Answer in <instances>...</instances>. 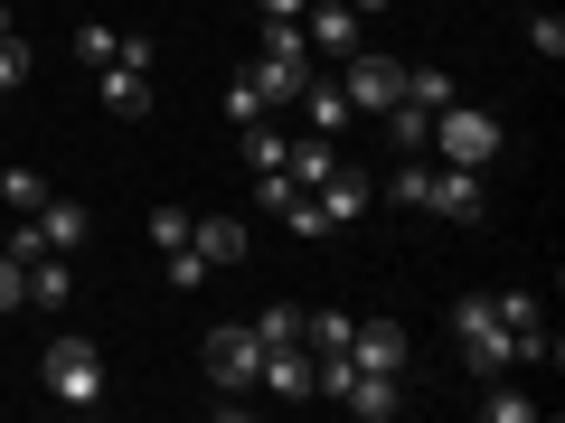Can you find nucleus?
<instances>
[{"label":"nucleus","mask_w":565,"mask_h":423,"mask_svg":"<svg viewBox=\"0 0 565 423\" xmlns=\"http://www.w3.org/2000/svg\"><path fill=\"white\" fill-rule=\"evenodd\" d=\"M452 348L471 358V377H509V329H500V311H490V292H471V302L452 311Z\"/></svg>","instance_id":"4"},{"label":"nucleus","mask_w":565,"mask_h":423,"mask_svg":"<svg viewBox=\"0 0 565 423\" xmlns=\"http://www.w3.org/2000/svg\"><path fill=\"white\" fill-rule=\"evenodd\" d=\"M396 104H415V113H444V104H452V76H444V66H405V95Z\"/></svg>","instance_id":"19"},{"label":"nucleus","mask_w":565,"mask_h":423,"mask_svg":"<svg viewBox=\"0 0 565 423\" xmlns=\"http://www.w3.org/2000/svg\"><path fill=\"white\" fill-rule=\"evenodd\" d=\"M481 414H490V423H537V395H527V386H500V377H490Z\"/></svg>","instance_id":"22"},{"label":"nucleus","mask_w":565,"mask_h":423,"mask_svg":"<svg viewBox=\"0 0 565 423\" xmlns=\"http://www.w3.org/2000/svg\"><path fill=\"white\" fill-rule=\"evenodd\" d=\"M29 226L47 236V254H76V245H85V226H95V217H85V198H57V188H47V198H39V217H29Z\"/></svg>","instance_id":"13"},{"label":"nucleus","mask_w":565,"mask_h":423,"mask_svg":"<svg viewBox=\"0 0 565 423\" xmlns=\"http://www.w3.org/2000/svg\"><path fill=\"white\" fill-rule=\"evenodd\" d=\"M189 245L207 254V273H226V263H245V226H236V217H189Z\"/></svg>","instance_id":"15"},{"label":"nucleus","mask_w":565,"mask_h":423,"mask_svg":"<svg viewBox=\"0 0 565 423\" xmlns=\"http://www.w3.org/2000/svg\"><path fill=\"white\" fill-rule=\"evenodd\" d=\"M151 245H161V254L189 245V207H151Z\"/></svg>","instance_id":"32"},{"label":"nucleus","mask_w":565,"mask_h":423,"mask_svg":"<svg viewBox=\"0 0 565 423\" xmlns=\"http://www.w3.org/2000/svg\"><path fill=\"white\" fill-rule=\"evenodd\" d=\"M424 217H444V226H481V170L434 161V180H424Z\"/></svg>","instance_id":"8"},{"label":"nucleus","mask_w":565,"mask_h":423,"mask_svg":"<svg viewBox=\"0 0 565 423\" xmlns=\"http://www.w3.org/2000/svg\"><path fill=\"white\" fill-rule=\"evenodd\" d=\"M264 113H274V104H264V95H255V85H245V76L226 85V122H236V132H245V122H264Z\"/></svg>","instance_id":"30"},{"label":"nucleus","mask_w":565,"mask_h":423,"mask_svg":"<svg viewBox=\"0 0 565 423\" xmlns=\"http://www.w3.org/2000/svg\"><path fill=\"white\" fill-rule=\"evenodd\" d=\"M340 95H349V113H386V104L405 95V66L386 57V47H349L340 57Z\"/></svg>","instance_id":"5"},{"label":"nucleus","mask_w":565,"mask_h":423,"mask_svg":"<svg viewBox=\"0 0 565 423\" xmlns=\"http://www.w3.org/2000/svg\"><path fill=\"white\" fill-rule=\"evenodd\" d=\"M302 39H311V57H349V47H367V20L349 0H302Z\"/></svg>","instance_id":"9"},{"label":"nucleus","mask_w":565,"mask_h":423,"mask_svg":"<svg viewBox=\"0 0 565 423\" xmlns=\"http://www.w3.org/2000/svg\"><path fill=\"white\" fill-rule=\"evenodd\" d=\"M264 395H311V348H264Z\"/></svg>","instance_id":"16"},{"label":"nucleus","mask_w":565,"mask_h":423,"mask_svg":"<svg viewBox=\"0 0 565 423\" xmlns=\"http://www.w3.org/2000/svg\"><path fill=\"white\" fill-rule=\"evenodd\" d=\"M255 198H264V207H274V217H282V207L302 198V188H292V170H255Z\"/></svg>","instance_id":"31"},{"label":"nucleus","mask_w":565,"mask_h":423,"mask_svg":"<svg viewBox=\"0 0 565 423\" xmlns=\"http://www.w3.org/2000/svg\"><path fill=\"white\" fill-rule=\"evenodd\" d=\"M95 95H104V113H151V39H122V57L114 66H95Z\"/></svg>","instance_id":"6"},{"label":"nucleus","mask_w":565,"mask_h":423,"mask_svg":"<svg viewBox=\"0 0 565 423\" xmlns=\"http://www.w3.org/2000/svg\"><path fill=\"white\" fill-rule=\"evenodd\" d=\"M311 76H321V57H311L302 20H264V47H255V66H245V85H255L264 104H292Z\"/></svg>","instance_id":"1"},{"label":"nucleus","mask_w":565,"mask_h":423,"mask_svg":"<svg viewBox=\"0 0 565 423\" xmlns=\"http://www.w3.org/2000/svg\"><path fill=\"white\" fill-rule=\"evenodd\" d=\"M20 311V263H10V245H0V321Z\"/></svg>","instance_id":"33"},{"label":"nucleus","mask_w":565,"mask_h":423,"mask_svg":"<svg viewBox=\"0 0 565 423\" xmlns=\"http://www.w3.org/2000/svg\"><path fill=\"white\" fill-rule=\"evenodd\" d=\"M500 141H509L500 113H481V104H462V95L434 113V161H452V170H490V161H500Z\"/></svg>","instance_id":"2"},{"label":"nucleus","mask_w":565,"mask_h":423,"mask_svg":"<svg viewBox=\"0 0 565 423\" xmlns=\"http://www.w3.org/2000/svg\"><path fill=\"white\" fill-rule=\"evenodd\" d=\"M311 207H321V226H359L367 217V207H377V180H367V170H330V180L321 188H311Z\"/></svg>","instance_id":"10"},{"label":"nucleus","mask_w":565,"mask_h":423,"mask_svg":"<svg viewBox=\"0 0 565 423\" xmlns=\"http://www.w3.org/2000/svg\"><path fill=\"white\" fill-rule=\"evenodd\" d=\"M386 141H396V151H434V113H415V104H386Z\"/></svg>","instance_id":"20"},{"label":"nucleus","mask_w":565,"mask_h":423,"mask_svg":"<svg viewBox=\"0 0 565 423\" xmlns=\"http://www.w3.org/2000/svg\"><path fill=\"white\" fill-rule=\"evenodd\" d=\"M292 113H302V132H321V141H340L349 122H359V113H349V95H340V76H311L302 95H292Z\"/></svg>","instance_id":"11"},{"label":"nucleus","mask_w":565,"mask_h":423,"mask_svg":"<svg viewBox=\"0 0 565 423\" xmlns=\"http://www.w3.org/2000/svg\"><path fill=\"white\" fill-rule=\"evenodd\" d=\"M349 358H359L367 377H396V367H405V329L396 321H359V329H349Z\"/></svg>","instance_id":"12"},{"label":"nucleus","mask_w":565,"mask_h":423,"mask_svg":"<svg viewBox=\"0 0 565 423\" xmlns=\"http://www.w3.org/2000/svg\"><path fill=\"white\" fill-rule=\"evenodd\" d=\"M0 29H10V0H0Z\"/></svg>","instance_id":"36"},{"label":"nucleus","mask_w":565,"mask_h":423,"mask_svg":"<svg viewBox=\"0 0 565 423\" xmlns=\"http://www.w3.org/2000/svg\"><path fill=\"white\" fill-rule=\"evenodd\" d=\"M349 10H359V20H377V10H386V0H349Z\"/></svg>","instance_id":"35"},{"label":"nucleus","mask_w":565,"mask_h":423,"mask_svg":"<svg viewBox=\"0 0 565 423\" xmlns=\"http://www.w3.org/2000/svg\"><path fill=\"white\" fill-rule=\"evenodd\" d=\"M10 85H29V39H20V20L0 29V95H10Z\"/></svg>","instance_id":"27"},{"label":"nucleus","mask_w":565,"mask_h":423,"mask_svg":"<svg viewBox=\"0 0 565 423\" xmlns=\"http://www.w3.org/2000/svg\"><path fill=\"white\" fill-rule=\"evenodd\" d=\"M39 198H47V170H0V207L10 217H39Z\"/></svg>","instance_id":"21"},{"label":"nucleus","mask_w":565,"mask_h":423,"mask_svg":"<svg viewBox=\"0 0 565 423\" xmlns=\"http://www.w3.org/2000/svg\"><path fill=\"white\" fill-rule=\"evenodd\" d=\"M490 311H500V329H537V321H546L527 282H509V292H490Z\"/></svg>","instance_id":"24"},{"label":"nucleus","mask_w":565,"mask_h":423,"mask_svg":"<svg viewBox=\"0 0 565 423\" xmlns=\"http://www.w3.org/2000/svg\"><path fill=\"white\" fill-rule=\"evenodd\" d=\"M245 329H255L264 348H302V311H292V302H274L264 321H245Z\"/></svg>","instance_id":"25"},{"label":"nucleus","mask_w":565,"mask_h":423,"mask_svg":"<svg viewBox=\"0 0 565 423\" xmlns=\"http://www.w3.org/2000/svg\"><path fill=\"white\" fill-rule=\"evenodd\" d=\"M340 404H349V414H359V423H386V414H396L405 395H396V377H367V367H359V377H349V395H340Z\"/></svg>","instance_id":"17"},{"label":"nucleus","mask_w":565,"mask_h":423,"mask_svg":"<svg viewBox=\"0 0 565 423\" xmlns=\"http://www.w3.org/2000/svg\"><path fill=\"white\" fill-rule=\"evenodd\" d=\"M39 386H47L57 404H76V414H85V404H104V358H95V339H76V329L47 339V348H39Z\"/></svg>","instance_id":"3"},{"label":"nucleus","mask_w":565,"mask_h":423,"mask_svg":"<svg viewBox=\"0 0 565 423\" xmlns=\"http://www.w3.org/2000/svg\"><path fill=\"white\" fill-rule=\"evenodd\" d=\"M527 47H537V57H546V66H556V57H565V20H556V10H527Z\"/></svg>","instance_id":"29"},{"label":"nucleus","mask_w":565,"mask_h":423,"mask_svg":"<svg viewBox=\"0 0 565 423\" xmlns=\"http://www.w3.org/2000/svg\"><path fill=\"white\" fill-rule=\"evenodd\" d=\"M282 161H292V141L274 122H245V170H282Z\"/></svg>","instance_id":"23"},{"label":"nucleus","mask_w":565,"mask_h":423,"mask_svg":"<svg viewBox=\"0 0 565 423\" xmlns=\"http://www.w3.org/2000/svg\"><path fill=\"white\" fill-rule=\"evenodd\" d=\"M207 377H217V395H255V377H264V339H255L245 321L207 329Z\"/></svg>","instance_id":"7"},{"label":"nucleus","mask_w":565,"mask_h":423,"mask_svg":"<svg viewBox=\"0 0 565 423\" xmlns=\"http://www.w3.org/2000/svg\"><path fill=\"white\" fill-rule=\"evenodd\" d=\"M76 57H85V66H114V57H122V29L85 20V29H76Z\"/></svg>","instance_id":"26"},{"label":"nucleus","mask_w":565,"mask_h":423,"mask_svg":"<svg viewBox=\"0 0 565 423\" xmlns=\"http://www.w3.org/2000/svg\"><path fill=\"white\" fill-rule=\"evenodd\" d=\"M66 292H76L66 254H29V263H20V302H39V311H66Z\"/></svg>","instance_id":"14"},{"label":"nucleus","mask_w":565,"mask_h":423,"mask_svg":"<svg viewBox=\"0 0 565 423\" xmlns=\"http://www.w3.org/2000/svg\"><path fill=\"white\" fill-rule=\"evenodd\" d=\"M282 170H292V188H321L330 170H340V151H330V141L311 132V141H292V161H282Z\"/></svg>","instance_id":"18"},{"label":"nucleus","mask_w":565,"mask_h":423,"mask_svg":"<svg viewBox=\"0 0 565 423\" xmlns=\"http://www.w3.org/2000/svg\"><path fill=\"white\" fill-rule=\"evenodd\" d=\"M264 20H302V0H255Z\"/></svg>","instance_id":"34"},{"label":"nucleus","mask_w":565,"mask_h":423,"mask_svg":"<svg viewBox=\"0 0 565 423\" xmlns=\"http://www.w3.org/2000/svg\"><path fill=\"white\" fill-rule=\"evenodd\" d=\"M170 292H199V282H207V254H199V245H170Z\"/></svg>","instance_id":"28"}]
</instances>
